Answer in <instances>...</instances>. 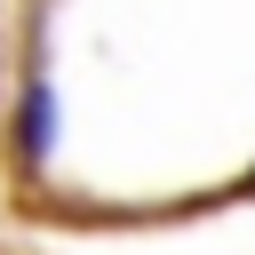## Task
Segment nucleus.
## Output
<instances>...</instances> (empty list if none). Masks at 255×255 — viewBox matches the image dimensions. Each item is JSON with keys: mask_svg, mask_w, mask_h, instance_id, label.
<instances>
[{"mask_svg": "<svg viewBox=\"0 0 255 255\" xmlns=\"http://www.w3.org/2000/svg\"><path fill=\"white\" fill-rule=\"evenodd\" d=\"M16 135H24V151H32V159L48 151V88H32V96H24V128H16Z\"/></svg>", "mask_w": 255, "mask_h": 255, "instance_id": "1", "label": "nucleus"}]
</instances>
